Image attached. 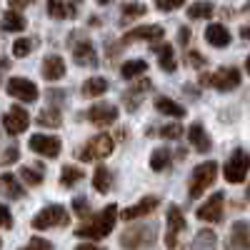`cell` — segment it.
Wrapping results in <instances>:
<instances>
[{
    "label": "cell",
    "mask_w": 250,
    "mask_h": 250,
    "mask_svg": "<svg viewBox=\"0 0 250 250\" xmlns=\"http://www.w3.org/2000/svg\"><path fill=\"white\" fill-rule=\"evenodd\" d=\"M120 218V210L115 205H105L100 213L90 215L83 225L75 228V235L78 238H90V240H100V238H108L115 228V220Z\"/></svg>",
    "instance_id": "cell-1"
},
{
    "label": "cell",
    "mask_w": 250,
    "mask_h": 250,
    "mask_svg": "<svg viewBox=\"0 0 250 250\" xmlns=\"http://www.w3.org/2000/svg\"><path fill=\"white\" fill-rule=\"evenodd\" d=\"M158 238V228L150 223H135L120 233V245L125 250H150Z\"/></svg>",
    "instance_id": "cell-2"
},
{
    "label": "cell",
    "mask_w": 250,
    "mask_h": 250,
    "mask_svg": "<svg viewBox=\"0 0 250 250\" xmlns=\"http://www.w3.org/2000/svg\"><path fill=\"white\" fill-rule=\"evenodd\" d=\"M68 48L73 53L75 65H80V68H95L98 65V50L93 45V40L83 30H73L68 35Z\"/></svg>",
    "instance_id": "cell-3"
},
{
    "label": "cell",
    "mask_w": 250,
    "mask_h": 250,
    "mask_svg": "<svg viewBox=\"0 0 250 250\" xmlns=\"http://www.w3.org/2000/svg\"><path fill=\"white\" fill-rule=\"evenodd\" d=\"M115 150V140H113V135H108V133H98V135H93L90 140H85L78 148V158L83 160V163H95V160H103V158H108L110 153Z\"/></svg>",
    "instance_id": "cell-4"
},
{
    "label": "cell",
    "mask_w": 250,
    "mask_h": 250,
    "mask_svg": "<svg viewBox=\"0 0 250 250\" xmlns=\"http://www.w3.org/2000/svg\"><path fill=\"white\" fill-rule=\"evenodd\" d=\"M218 178V163L215 160H205L200 165H195V170L190 173V185H188V195L190 200L200 198L208 188H210Z\"/></svg>",
    "instance_id": "cell-5"
},
{
    "label": "cell",
    "mask_w": 250,
    "mask_h": 250,
    "mask_svg": "<svg viewBox=\"0 0 250 250\" xmlns=\"http://www.w3.org/2000/svg\"><path fill=\"white\" fill-rule=\"evenodd\" d=\"M248 173H250V153L243 148H235L230 153V158H228V163L223 165V178L228 183L238 185L248 178Z\"/></svg>",
    "instance_id": "cell-6"
},
{
    "label": "cell",
    "mask_w": 250,
    "mask_h": 250,
    "mask_svg": "<svg viewBox=\"0 0 250 250\" xmlns=\"http://www.w3.org/2000/svg\"><path fill=\"white\" fill-rule=\"evenodd\" d=\"M70 223V215H68V210L62 205H45L43 210H40L33 220H30V225H33V230H48V228H65Z\"/></svg>",
    "instance_id": "cell-7"
},
{
    "label": "cell",
    "mask_w": 250,
    "mask_h": 250,
    "mask_svg": "<svg viewBox=\"0 0 250 250\" xmlns=\"http://www.w3.org/2000/svg\"><path fill=\"white\" fill-rule=\"evenodd\" d=\"M200 85H210L220 93H230L240 85V70L238 68H218L210 75H200Z\"/></svg>",
    "instance_id": "cell-8"
},
{
    "label": "cell",
    "mask_w": 250,
    "mask_h": 250,
    "mask_svg": "<svg viewBox=\"0 0 250 250\" xmlns=\"http://www.w3.org/2000/svg\"><path fill=\"white\" fill-rule=\"evenodd\" d=\"M165 248L168 250H175L178 248V238H180V233L188 228V223H185V215H183V208L180 205H168V215H165Z\"/></svg>",
    "instance_id": "cell-9"
},
{
    "label": "cell",
    "mask_w": 250,
    "mask_h": 250,
    "mask_svg": "<svg viewBox=\"0 0 250 250\" xmlns=\"http://www.w3.org/2000/svg\"><path fill=\"white\" fill-rule=\"evenodd\" d=\"M5 90H8V95H10V98H15V100H20V103H35V100H38V95H40V90H38L35 83H33V80H28V78H20V75L8 78Z\"/></svg>",
    "instance_id": "cell-10"
},
{
    "label": "cell",
    "mask_w": 250,
    "mask_h": 250,
    "mask_svg": "<svg viewBox=\"0 0 250 250\" xmlns=\"http://www.w3.org/2000/svg\"><path fill=\"white\" fill-rule=\"evenodd\" d=\"M163 35H165V30H163V25H138V28H133V30H128L123 35V48L125 45H133V43H160L163 40Z\"/></svg>",
    "instance_id": "cell-11"
},
{
    "label": "cell",
    "mask_w": 250,
    "mask_h": 250,
    "mask_svg": "<svg viewBox=\"0 0 250 250\" xmlns=\"http://www.w3.org/2000/svg\"><path fill=\"white\" fill-rule=\"evenodd\" d=\"M158 205H160V198H158V195H145V198H140L135 205L125 208V210L120 213V220L133 223V220H140V218H148V215H153V213L158 210Z\"/></svg>",
    "instance_id": "cell-12"
},
{
    "label": "cell",
    "mask_w": 250,
    "mask_h": 250,
    "mask_svg": "<svg viewBox=\"0 0 250 250\" xmlns=\"http://www.w3.org/2000/svg\"><path fill=\"white\" fill-rule=\"evenodd\" d=\"M150 90H153L150 78H138L133 85L123 93V105H125V110H128V113H135V110L143 105V95L150 93Z\"/></svg>",
    "instance_id": "cell-13"
},
{
    "label": "cell",
    "mask_w": 250,
    "mask_h": 250,
    "mask_svg": "<svg viewBox=\"0 0 250 250\" xmlns=\"http://www.w3.org/2000/svg\"><path fill=\"white\" fill-rule=\"evenodd\" d=\"M28 125H30V115H28L25 108L13 105L10 110H5V115H3V128H5L8 135H20V133H25Z\"/></svg>",
    "instance_id": "cell-14"
},
{
    "label": "cell",
    "mask_w": 250,
    "mask_h": 250,
    "mask_svg": "<svg viewBox=\"0 0 250 250\" xmlns=\"http://www.w3.org/2000/svg\"><path fill=\"white\" fill-rule=\"evenodd\" d=\"M28 148L38 155H43V158H58L60 150H62V143L55 135H33L28 140Z\"/></svg>",
    "instance_id": "cell-15"
},
{
    "label": "cell",
    "mask_w": 250,
    "mask_h": 250,
    "mask_svg": "<svg viewBox=\"0 0 250 250\" xmlns=\"http://www.w3.org/2000/svg\"><path fill=\"white\" fill-rule=\"evenodd\" d=\"M223 208H225V193H215L198 208V218L203 223H220L223 220Z\"/></svg>",
    "instance_id": "cell-16"
},
{
    "label": "cell",
    "mask_w": 250,
    "mask_h": 250,
    "mask_svg": "<svg viewBox=\"0 0 250 250\" xmlns=\"http://www.w3.org/2000/svg\"><path fill=\"white\" fill-rule=\"evenodd\" d=\"M85 115L98 128H108V125H115V120H118V108L110 105V103H95Z\"/></svg>",
    "instance_id": "cell-17"
},
{
    "label": "cell",
    "mask_w": 250,
    "mask_h": 250,
    "mask_svg": "<svg viewBox=\"0 0 250 250\" xmlns=\"http://www.w3.org/2000/svg\"><path fill=\"white\" fill-rule=\"evenodd\" d=\"M225 248L228 250H250V223L248 220H235L233 223Z\"/></svg>",
    "instance_id": "cell-18"
},
{
    "label": "cell",
    "mask_w": 250,
    "mask_h": 250,
    "mask_svg": "<svg viewBox=\"0 0 250 250\" xmlns=\"http://www.w3.org/2000/svg\"><path fill=\"white\" fill-rule=\"evenodd\" d=\"M188 143L195 148V153H210L213 150V140L208 135V130L203 128V123H193L188 128Z\"/></svg>",
    "instance_id": "cell-19"
},
{
    "label": "cell",
    "mask_w": 250,
    "mask_h": 250,
    "mask_svg": "<svg viewBox=\"0 0 250 250\" xmlns=\"http://www.w3.org/2000/svg\"><path fill=\"white\" fill-rule=\"evenodd\" d=\"M40 73H43V78L48 83H58L60 78H65V60H62L60 55L50 53L43 58V68H40Z\"/></svg>",
    "instance_id": "cell-20"
},
{
    "label": "cell",
    "mask_w": 250,
    "mask_h": 250,
    "mask_svg": "<svg viewBox=\"0 0 250 250\" xmlns=\"http://www.w3.org/2000/svg\"><path fill=\"white\" fill-rule=\"evenodd\" d=\"M0 195H5L10 200H20V198H25V188L13 173H3L0 175Z\"/></svg>",
    "instance_id": "cell-21"
},
{
    "label": "cell",
    "mask_w": 250,
    "mask_h": 250,
    "mask_svg": "<svg viewBox=\"0 0 250 250\" xmlns=\"http://www.w3.org/2000/svg\"><path fill=\"white\" fill-rule=\"evenodd\" d=\"M205 40H208V45H213V48H228L230 45V30L223 23H210L205 28Z\"/></svg>",
    "instance_id": "cell-22"
},
{
    "label": "cell",
    "mask_w": 250,
    "mask_h": 250,
    "mask_svg": "<svg viewBox=\"0 0 250 250\" xmlns=\"http://www.w3.org/2000/svg\"><path fill=\"white\" fill-rule=\"evenodd\" d=\"M158 55V65L163 73H175L178 70V60H175V48L170 43H160L158 48H153Z\"/></svg>",
    "instance_id": "cell-23"
},
{
    "label": "cell",
    "mask_w": 250,
    "mask_h": 250,
    "mask_svg": "<svg viewBox=\"0 0 250 250\" xmlns=\"http://www.w3.org/2000/svg\"><path fill=\"white\" fill-rule=\"evenodd\" d=\"M218 248V235L215 230H210V228H203V230L195 233V238L190 240V245H188L185 250H215Z\"/></svg>",
    "instance_id": "cell-24"
},
{
    "label": "cell",
    "mask_w": 250,
    "mask_h": 250,
    "mask_svg": "<svg viewBox=\"0 0 250 250\" xmlns=\"http://www.w3.org/2000/svg\"><path fill=\"white\" fill-rule=\"evenodd\" d=\"M48 15L55 20H70L78 15V5L75 3H65V0H55V3H48Z\"/></svg>",
    "instance_id": "cell-25"
},
{
    "label": "cell",
    "mask_w": 250,
    "mask_h": 250,
    "mask_svg": "<svg viewBox=\"0 0 250 250\" xmlns=\"http://www.w3.org/2000/svg\"><path fill=\"white\" fill-rule=\"evenodd\" d=\"M113 183H115L113 170H110V168H105V165H98L95 173H93V188H95V190L105 195V193H110Z\"/></svg>",
    "instance_id": "cell-26"
},
{
    "label": "cell",
    "mask_w": 250,
    "mask_h": 250,
    "mask_svg": "<svg viewBox=\"0 0 250 250\" xmlns=\"http://www.w3.org/2000/svg\"><path fill=\"white\" fill-rule=\"evenodd\" d=\"M155 110L158 113H163V115H168V118H185V108L180 105V103H175L173 98H165V95H160V98H155Z\"/></svg>",
    "instance_id": "cell-27"
},
{
    "label": "cell",
    "mask_w": 250,
    "mask_h": 250,
    "mask_svg": "<svg viewBox=\"0 0 250 250\" xmlns=\"http://www.w3.org/2000/svg\"><path fill=\"white\" fill-rule=\"evenodd\" d=\"M108 88H110V83L105 78H88L83 83V98H100L108 93Z\"/></svg>",
    "instance_id": "cell-28"
},
{
    "label": "cell",
    "mask_w": 250,
    "mask_h": 250,
    "mask_svg": "<svg viewBox=\"0 0 250 250\" xmlns=\"http://www.w3.org/2000/svg\"><path fill=\"white\" fill-rule=\"evenodd\" d=\"M35 123L43 125V128H60V125H62V113H60V108L48 105V108L40 110V115L35 118Z\"/></svg>",
    "instance_id": "cell-29"
},
{
    "label": "cell",
    "mask_w": 250,
    "mask_h": 250,
    "mask_svg": "<svg viewBox=\"0 0 250 250\" xmlns=\"http://www.w3.org/2000/svg\"><path fill=\"white\" fill-rule=\"evenodd\" d=\"M145 70H148V62L145 60H128L120 65V75L125 80H138V78L145 75Z\"/></svg>",
    "instance_id": "cell-30"
},
{
    "label": "cell",
    "mask_w": 250,
    "mask_h": 250,
    "mask_svg": "<svg viewBox=\"0 0 250 250\" xmlns=\"http://www.w3.org/2000/svg\"><path fill=\"white\" fill-rule=\"evenodd\" d=\"M170 165H173V153H170L168 148H158V150H153V155H150V168H153L155 173L168 170Z\"/></svg>",
    "instance_id": "cell-31"
},
{
    "label": "cell",
    "mask_w": 250,
    "mask_h": 250,
    "mask_svg": "<svg viewBox=\"0 0 250 250\" xmlns=\"http://www.w3.org/2000/svg\"><path fill=\"white\" fill-rule=\"evenodd\" d=\"M25 28H28V20L20 15V13L8 10V13L3 15V30H8V33H23Z\"/></svg>",
    "instance_id": "cell-32"
},
{
    "label": "cell",
    "mask_w": 250,
    "mask_h": 250,
    "mask_svg": "<svg viewBox=\"0 0 250 250\" xmlns=\"http://www.w3.org/2000/svg\"><path fill=\"white\" fill-rule=\"evenodd\" d=\"M83 178H85V173H83L80 168H75V165H65V168L60 170V183H62V188H75Z\"/></svg>",
    "instance_id": "cell-33"
},
{
    "label": "cell",
    "mask_w": 250,
    "mask_h": 250,
    "mask_svg": "<svg viewBox=\"0 0 250 250\" xmlns=\"http://www.w3.org/2000/svg\"><path fill=\"white\" fill-rule=\"evenodd\" d=\"M213 13H215L213 3H193V5H188V18L190 20H208V18H213Z\"/></svg>",
    "instance_id": "cell-34"
},
{
    "label": "cell",
    "mask_w": 250,
    "mask_h": 250,
    "mask_svg": "<svg viewBox=\"0 0 250 250\" xmlns=\"http://www.w3.org/2000/svg\"><path fill=\"white\" fill-rule=\"evenodd\" d=\"M38 45V40L35 38H15V43H13V58H28Z\"/></svg>",
    "instance_id": "cell-35"
},
{
    "label": "cell",
    "mask_w": 250,
    "mask_h": 250,
    "mask_svg": "<svg viewBox=\"0 0 250 250\" xmlns=\"http://www.w3.org/2000/svg\"><path fill=\"white\" fill-rule=\"evenodd\" d=\"M18 178L23 180L25 185H33V188H35V185L43 183V170H40V168H33V165H23Z\"/></svg>",
    "instance_id": "cell-36"
},
{
    "label": "cell",
    "mask_w": 250,
    "mask_h": 250,
    "mask_svg": "<svg viewBox=\"0 0 250 250\" xmlns=\"http://www.w3.org/2000/svg\"><path fill=\"white\" fill-rule=\"evenodd\" d=\"M120 10H123V23H128V20H133V18L145 15L148 5H145V3H123V5H120Z\"/></svg>",
    "instance_id": "cell-37"
},
{
    "label": "cell",
    "mask_w": 250,
    "mask_h": 250,
    "mask_svg": "<svg viewBox=\"0 0 250 250\" xmlns=\"http://www.w3.org/2000/svg\"><path fill=\"white\" fill-rule=\"evenodd\" d=\"M73 213H75V218H80V220H88V218H90V200H88L85 195L73 198Z\"/></svg>",
    "instance_id": "cell-38"
},
{
    "label": "cell",
    "mask_w": 250,
    "mask_h": 250,
    "mask_svg": "<svg viewBox=\"0 0 250 250\" xmlns=\"http://www.w3.org/2000/svg\"><path fill=\"white\" fill-rule=\"evenodd\" d=\"M158 135L160 138H165V140H178L180 135H183V125L175 120V123H168V125H163V128L158 130Z\"/></svg>",
    "instance_id": "cell-39"
},
{
    "label": "cell",
    "mask_w": 250,
    "mask_h": 250,
    "mask_svg": "<svg viewBox=\"0 0 250 250\" xmlns=\"http://www.w3.org/2000/svg\"><path fill=\"white\" fill-rule=\"evenodd\" d=\"M20 250H55V245L50 240H45V238H30L28 245H23Z\"/></svg>",
    "instance_id": "cell-40"
},
{
    "label": "cell",
    "mask_w": 250,
    "mask_h": 250,
    "mask_svg": "<svg viewBox=\"0 0 250 250\" xmlns=\"http://www.w3.org/2000/svg\"><path fill=\"white\" fill-rule=\"evenodd\" d=\"M185 58H188V65H190V68H205V65H208L205 55H200L198 50H190V53H188Z\"/></svg>",
    "instance_id": "cell-41"
},
{
    "label": "cell",
    "mask_w": 250,
    "mask_h": 250,
    "mask_svg": "<svg viewBox=\"0 0 250 250\" xmlns=\"http://www.w3.org/2000/svg\"><path fill=\"white\" fill-rule=\"evenodd\" d=\"M0 228H3V230H10L13 228V215L3 203H0Z\"/></svg>",
    "instance_id": "cell-42"
},
{
    "label": "cell",
    "mask_w": 250,
    "mask_h": 250,
    "mask_svg": "<svg viewBox=\"0 0 250 250\" xmlns=\"http://www.w3.org/2000/svg\"><path fill=\"white\" fill-rule=\"evenodd\" d=\"M20 158V150H18V145H10V148L3 153V158H0V163H3V165H13L15 160Z\"/></svg>",
    "instance_id": "cell-43"
},
{
    "label": "cell",
    "mask_w": 250,
    "mask_h": 250,
    "mask_svg": "<svg viewBox=\"0 0 250 250\" xmlns=\"http://www.w3.org/2000/svg\"><path fill=\"white\" fill-rule=\"evenodd\" d=\"M180 5H183V0H168V3H165V0H160V3H155V8H158V10H163V13L178 10Z\"/></svg>",
    "instance_id": "cell-44"
},
{
    "label": "cell",
    "mask_w": 250,
    "mask_h": 250,
    "mask_svg": "<svg viewBox=\"0 0 250 250\" xmlns=\"http://www.w3.org/2000/svg\"><path fill=\"white\" fill-rule=\"evenodd\" d=\"M178 43H180V45H188V43H190V30H188V28H180V38H178Z\"/></svg>",
    "instance_id": "cell-45"
},
{
    "label": "cell",
    "mask_w": 250,
    "mask_h": 250,
    "mask_svg": "<svg viewBox=\"0 0 250 250\" xmlns=\"http://www.w3.org/2000/svg\"><path fill=\"white\" fill-rule=\"evenodd\" d=\"M75 250H105V248L95 245V243H80V245H75Z\"/></svg>",
    "instance_id": "cell-46"
},
{
    "label": "cell",
    "mask_w": 250,
    "mask_h": 250,
    "mask_svg": "<svg viewBox=\"0 0 250 250\" xmlns=\"http://www.w3.org/2000/svg\"><path fill=\"white\" fill-rule=\"evenodd\" d=\"M30 3H23V0H20V3H15V0H13V3H8V8L13 10V13H20V10H25Z\"/></svg>",
    "instance_id": "cell-47"
},
{
    "label": "cell",
    "mask_w": 250,
    "mask_h": 250,
    "mask_svg": "<svg viewBox=\"0 0 250 250\" xmlns=\"http://www.w3.org/2000/svg\"><path fill=\"white\" fill-rule=\"evenodd\" d=\"M240 38H243V40H250V25H243V28H240Z\"/></svg>",
    "instance_id": "cell-48"
},
{
    "label": "cell",
    "mask_w": 250,
    "mask_h": 250,
    "mask_svg": "<svg viewBox=\"0 0 250 250\" xmlns=\"http://www.w3.org/2000/svg\"><path fill=\"white\" fill-rule=\"evenodd\" d=\"M245 203H250V183H248V188H245Z\"/></svg>",
    "instance_id": "cell-49"
},
{
    "label": "cell",
    "mask_w": 250,
    "mask_h": 250,
    "mask_svg": "<svg viewBox=\"0 0 250 250\" xmlns=\"http://www.w3.org/2000/svg\"><path fill=\"white\" fill-rule=\"evenodd\" d=\"M245 70H248V75H250V55H248V60H245Z\"/></svg>",
    "instance_id": "cell-50"
},
{
    "label": "cell",
    "mask_w": 250,
    "mask_h": 250,
    "mask_svg": "<svg viewBox=\"0 0 250 250\" xmlns=\"http://www.w3.org/2000/svg\"><path fill=\"white\" fill-rule=\"evenodd\" d=\"M243 10H245V13H250V3H245V5H243Z\"/></svg>",
    "instance_id": "cell-51"
},
{
    "label": "cell",
    "mask_w": 250,
    "mask_h": 250,
    "mask_svg": "<svg viewBox=\"0 0 250 250\" xmlns=\"http://www.w3.org/2000/svg\"><path fill=\"white\" fill-rule=\"evenodd\" d=\"M0 248H3V240H0Z\"/></svg>",
    "instance_id": "cell-52"
}]
</instances>
